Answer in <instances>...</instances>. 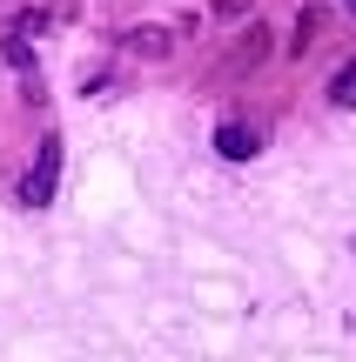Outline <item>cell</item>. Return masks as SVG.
Instances as JSON below:
<instances>
[{"label": "cell", "instance_id": "6da1fadb", "mask_svg": "<svg viewBox=\"0 0 356 362\" xmlns=\"http://www.w3.org/2000/svg\"><path fill=\"white\" fill-rule=\"evenodd\" d=\"M54 175H61V148H54V141H40V168L34 175H27V202H54Z\"/></svg>", "mask_w": 356, "mask_h": 362}, {"label": "cell", "instance_id": "7a4b0ae2", "mask_svg": "<svg viewBox=\"0 0 356 362\" xmlns=\"http://www.w3.org/2000/svg\"><path fill=\"white\" fill-rule=\"evenodd\" d=\"M222 155H255V128H236V121H229V128H222Z\"/></svg>", "mask_w": 356, "mask_h": 362}, {"label": "cell", "instance_id": "3957f363", "mask_svg": "<svg viewBox=\"0 0 356 362\" xmlns=\"http://www.w3.org/2000/svg\"><path fill=\"white\" fill-rule=\"evenodd\" d=\"M336 101H356V61L343 67V74H336Z\"/></svg>", "mask_w": 356, "mask_h": 362}]
</instances>
